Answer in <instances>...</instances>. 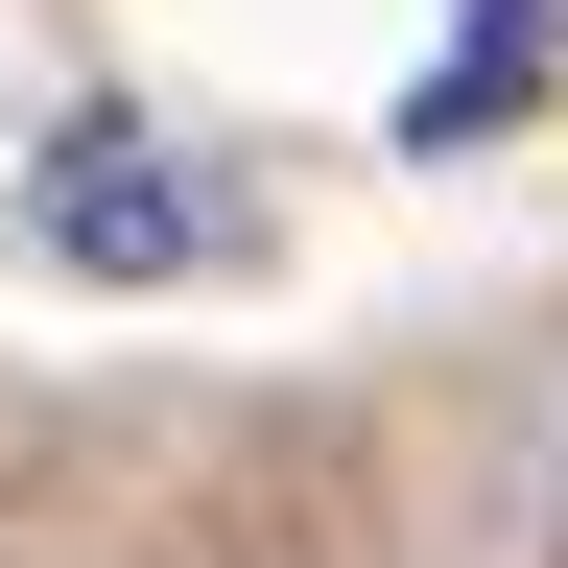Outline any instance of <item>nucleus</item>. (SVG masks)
<instances>
[{"label": "nucleus", "instance_id": "nucleus-1", "mask_svg": "<svg viewBox=\"0 0 568 568\" xmlns=\"http://www.w3.org/2000/svg\"><path fill=\"white\" fill-rule=\"evenodd\" d=\"M24 213H48V261H95V284H166V261H237V190H190L166 142H142V119H71Z\"/></svg>", "mask_w": 568, "mask_h": 568}, {"label": "nucleus", "instance_id": "nucleus-2", "mask_svg": "<svg viewBox=\"0 0 568 568\" xmlns=\"http://www.w3.org/2000/svg\"><path fill=\"white\" fill-rule=\"evenodd\" d=\"M521 71H545V24H521V0H497V24H474V48H450V95H426V142H474V119H497V95H521Z\"/></svg>", "mask_w": 568, "mask_h": 568}, {"label": "nucleus", "instance_id": "nucleus-3", "mask_svg": "<svg viewBox=\"0 0 568 568\" xmlns=\"http://www.w3.org/2000/svg\"><path fill=\"white\" fill-rule=\"evenodd\" d=\"M545 568H568V545H545Z\"/></svg>", "mask_w": 568, "mask_h": 568}]
</instances>
